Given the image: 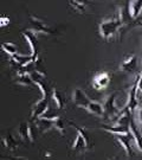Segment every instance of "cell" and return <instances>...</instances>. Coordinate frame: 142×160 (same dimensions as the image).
Wrapping results in <instances>:
<instances>
[{
  "label": "cell",
  "mask_w": 142,
  "mask_h": 160,
  "mask_svg": "<svg viewBox=\"0 0 142 160\" xmlns=\"http://www.w3.org/2000/svg\"><path fill=\"white\" fill-rule=\"evenodd\" d=\"M52 123H53V129H56L61 135H64V131H65V128H64V120H63L61 116H56V115H53L52 116Z\"/></svg>",
  "instance_id": "18"
},
{
  "label": "cell",
  "mask_w": 142,
  "mask_h": 160,
  "mask_svg": "<svg viewBox=\"0 0 142 160\" xmlns=\"http://www.w3.org/2000/svg\"><path fill=\"white\" fill-rule=\"evenodd\" d=\"M7 24H10V19H8V18H5V17L1 18V26L4 28V26H6Z\"/></svg>",
  "instance_id": "22"
},
{
  "label": "cell",
  "mask_w": 142,
  "mask_h": 160,
  "mask_svg": "<svg viewBox=\"0 0 142 160\" xmlns=\"http://www.w3.org/2000/svg\"><path fill=\"white\" fill-rule=\"evenodd\" d=\"M22 34H23V37L28 43V45H30L31 57H32L34 63H37V61H38V40H37V34L34 33L33 31H31V30L28 29L25 30V31H22Z\"/></svg>",
  "instance_id": "8"
},
{
  "label": "cell",
  "mask_w": 142,
  "mask_h": 160,
  "mask_svg": "<svg viewBox=\"0 0 142 160\" xmlns=\"http://www.w3.org/2000/svg\"><path fill=\"white\" fill-rule=\"evenodd\" d=\"M139 80H140V76H136L135 78V82L131 87L130 92H129V96H128V101H127V104L125 107L129 108L134 113V110L137 108V98H136V92L139 90Z\"/></svg>",
  "instance_id": "10"
},
{
  "label": "cell",
  "mask_w": 142,
  "mask_h": 160,
  "mask_svg": "<svg viewBox=\"0 0 142 160\" xmlns=\"http://www.w3.org/2000/svg\"><path fill=\"white\" fill-rule=\"evenodd\" d=\"M91 2V0H71V5L74 6L75 10H77L78 12L83 13L84 10L86 8V6Z\"/></svg>",
  "instance_id": "20"
},
{
  "label": "cell",
  "mask_w": 142,
  "mask_h": 160,
  "mask_svg": "<svg viewBox=\"0 0 142 160\" xmlns=\"http://www.w3.org/2000/svg\"><path fill=\"white\" fill-rule=\"evenodd\" d=\"M129 8H130L131 16L137 19L142 12V0H131L129 2Z\"/></svg>",
  "instance_id": "17"
},
{
  "label": "cell",
  "mask_w": 142,
  "mask_h": 160,
  "mask_svg": "<svg viewBox=\"0 0 142 160\" xmlns=\"http://www.w3.org/2000/svg\"><path fill=\"white\" fill-rule=\"evenodd\" d=\"M109 82H110V76L108 72H98L94 76V80H92V87L97 89V90H102L105 89L108 87Z\"/></svg>",
  "instance_id": "9"
},
{
  "label": "cell",
  "mask_w": 142,
  "mask_h": 160,
  "mask_svg": "<svg viewBox=\"0 0 142 160\" xmlns=\"http://www.w3.org/2000/svg\"><path fill=\"white\" fill-rule=\"evenodd\" d=\"M72 102L80 107V108L85 109L86 112H89L92 115H97V116H101L103 118V106L100 102L96 101H92L89 97L86 96L82 89L80 88H76L74 92H72Z\"/></svg>",
  "instance_id": "1"
},
{
  "label": "cell",
  "mask_w": 142,
  "mask_h": 160,
  "mask_svg": "<svg viewBox=\"0 0 142 160\" xmlns=\"http://www.w3.org/2000/svg\"><path fill=\"white\" fill-rule=\"evenodd\" d=\"M137 68V57L135 55H133L128 59L123 61L121 65H120V71L125 72V74L128 75H133L135 71H136Z\"/></svg>",
  "instance_id": "11"
},
{
  "label": "cell",
  "mask_w": 142,
  "mask_h": 160,
  "mask_svg": "<svg viewBox=\"0 0 142 160\" xmlns=\"http://www.w3.org/2000/svg\"><path fill=\"white\" fill-rule=\"evenodd\" d=\"M1 48H2V50L10 56V58L13 57V56L19 55V53H18V50H17V46L14 45L13 43H4V44L1 45Z\"/></svg>",
  "instance_id": "21"
},
{
  "label": "cell",
  "mask_w": 142,
  "mask_h": 160,
  "mask_svg": "<svg viewBox=\"0 0 142 160\" xmlns=\"http://www.w3.org/2000/svg\"><path fill=\"white\" fill-rule=\"evenodd\" d=\"M1 140H2V145L8 151H17L18 149V142L14 140V138L12 137V134H10V133L4 134Z\"/></svg>",
  "instance_id": "16"
},
{
  "label": "cell",
  "mask_w": 142,
  "mask_h": 160,
  "mask_svg": "<svg viewBox=\"0 0 142 160\" xmlns=\"http://www.w3.org/2000/svg\"><path fill=\"white\" fill-rule=\"evenodd\" d=\"M18 134L20 139L25 141V142H30L33 143L34 139H33V134H32V131H31V126L27 122H23L20 123L19 127H18Z\"/></svg>",
  "instance_id": "12"
},
{
  "label": "cell",
  "mask_w": 142,
  "mask_h": 160,
  "mask_svg": "<svg viewBox=\"0 0 142 160\" xmlns=\"http://www.w3.org/2000/svg\"><path fill=\"white\" fill-rule=\"evenodd\" d=\"M139 121H140V126H141V129H142V106L140 107L139 109Z\"/></svg>",
  "instance_id": "23"
},
{
  "label": "cell",
  "mask_w": 142,
  "mask_h": 160,
  "mask_svg": "<svg viewBox=\"0 0 142 160\" xmlns=\"http://www.w3.org/2000/svg\"><path fill=\"white\" fill-rule=\"evenodd\" d=\"M28 23H30V29L31 31H33L34 33H44V34H55L56 31L52 30L51 28H49L42 19L34 17V16H30L28 17Z\"/></svg>",
  "instance_id": "7"
},
{
  "label": "cell",
  "mask_w": 142,
  "mask_h": 160,
  "mask_svg": "<svg viewBox=\"0 0 142 160\" xmlns=\"http://www.w3.org/2000/svg\"><path fill=\"white\" fill-rule=\"evenodd\" d=\"M49 106H50V95L43 96L39 101H37L32 106V108H31V119L37 120V119L42 118L44 114H46Z\"/></svg>",
  "instance_id": "6"
},
{
  "label": "cell",
  "mask_w": 142,
  "mask_h": 160,
  "mask_svg": "<svg viewBox=\"0 0 142 160\" xmlns=\"http://www.w3.org/2000/svg\"><path fill=\"white\" fill-rule=\"evenodd\" d=\"M120 22L122 25V29L129 30L136 25H140V22L131 16L130 8H129V0L125 1V4L120 8Z\"/></svg>",
  "instance_id": "4"
},
{
  "label": "cell",
  "mask_w": 142,
  "mask_h": 160,
  "mask_svg": "<svg viewBox=\"0 0 142 160\" xmlns=\"http://www.w3.org/2000/svg\"><path fill=\"white\" fill-rule=\"evenodd\" d=\"M100 34L104 40H113L120 31L122 30V25L120 22L119 18L116 19H107L103 20L102 23L100 24Z\"/></svg>",
  "instance_id": "2"
},
{
  "label": "cell",
  "mask_w": 142,
  "mask_h": 160,
  "mask_svg": "<svg viewBox=\"0 0 142 160\" xmlns=\"http://www.w3.org/2000/svg\"><path fill=\"white\" fill-rule=\"evenodd\" d=\"M139 90L142 92V72L140 75V80H139Z\"/></svg>",
  "instance_id": "24"
},
{
  "label": "cell",
  "mask_w": 142,
  "mask_h": 160,
  "mask_svg": "<svg viewBox=\"0 0 142 160\" xmlns=\"http://www.w3.org/2000/svg\"><path fill=\"white\" fill-rule=\"evenodd\" d=\"M70 125L72 127L76 128V132H77V138L75 140L74 145H72V149L75 152H84L88 148H90V143H89V139L85 134V131L82 128V127H78L74 125L72 122H70Z\"/></svg>",
  "instance_id": "5"
},
{
  "label": "cell",
  "mask_w": 142,
  "mask_h": 160,
  "mask_svg": "<svg viewBox=\"0 0 142 160\" xmlns=\"http://www.w3.org/2000/svg\"><path fill=\"white\" fill-rule=\"evenodd\" d=\"M129 127H130L131 135H133L134 140H135V142H136V146L139 147V149H140V151H142V134H141V132H140V129L137 128L136 123H135L134 116L131 118V121H130V125H129Z\"/></svg>",
  "instance_id": "15"
},
{
  "label": "cell",
  "mask_w": 142,
  "mask_h": 160,
  "mask_svg": "<svg viewBox=\"0 0 142 160\" xmlns=\"http://www.w3.org/2000/svg\"><path fill=\"white\" fill-rule=\"evenodd\" d=\"M117 97V92H114L108 95V97L103 102V118L108 120H116L120 114V110L115 103V100Z\"/></svg>",
  "instance_id": "3"
},
{
  "label": "cell",
  "mask_w": 142,
  "mask_h": 160,
  "mask_svg": "<svg viewBox=\"0 0 142 160\" xmlns=\"http://www.w3.org/2000/svg\"><path fill=\"white\" fill-rule=\"evenodd\" d=\"M101 129L109 132L110 134H114V135H116V134H128V133H130V127L129 126L117 125V123H115V126H113V127L101 126Z\"/></svg>",
  "instance_id": "14"
},
{
  "label": "cell",
  "mask_w": 142,
  "mask_h": 160,
  "mask_svg": "<svg viewBox=\"0 0 142 160\" xmlns=\"http://www.w3.org/2000/svg\"><path fill=\"white\" fill-rule=\"evenodd\" d=\"M51 98L53 100V102L56 104L57 109H62L63 104H64V100H63L62 95L59 94V92L57 90L56 88H52L51 90Z\"/></svg>",
  "instance_id": "19"
},
{
  "label": "cell",
  "mask_w": 142,
  "mask_h": 160,
  "mask_svg": "<svg viewBox=\"0 0 142 160\" xmlns=\"http://www.w3.org/2000/svg\"><path fill=\"white\" fill-rule=\"evenodd\" d=\"M116 140L120 142V145L123 147V149L125 151V154L128 157L131 155V147H130V141L134 139L131 133H128V134H116L115 135Z\"/></svg>",
  "instance_id": "13"
}]
</instances>
